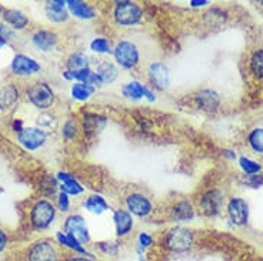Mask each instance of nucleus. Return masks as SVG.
Masks as SVG:
<instances>
[{"instance_id": "obj_1", "label": "nucleus", "mask_w": 263, "mask_h": 261, "mask_svg": "<svg viewBox=\"0 0 263 261\" xmlns=\"http://www.w3.org/2000/svg\"><path fill=\"white\" fill-rule=\"evenodd\" d=\"M192 244H193V235L189 230L183 227L172 229L166 237V246L175 253L187 251L192 247Z\"/></svg>"}, {"instance_id": "obj_2", "label": "nucleus", "mask_w": 263, "mask_h": 261, "mask_svg": "<svg viewBox=\"0 0 263 261\" xmlns=\"http://www.w3.org/2000/svg\"><path fill=\"white\" fill-rule=\"evenodd\" d=\"M115 19L123 26L136 25L142 19V10L133 2H119L115 9Z\"/></svg>"}, {"instance_id": "obj_3", "label": "nucleus", "mask_w": 263, "mask_h": 261, "mask_svg": "<svg viewBox=\"0 0 263 261\" xmlns=\"http://www.w3.org/2000/svg\"><path fill=\"white\" fill-rule=\"evenodd\" d=\"M115 59L125 69H133L139 63V50L130 42H120L115 47Z\"/></svg>"}, {"instance_id": "obj_4", "label": "nucleus", "mask_w": 263, "mask_h": 261, "mask_svg": "<svg viewBox=\"0 0 263 261\" xmlns=\"http://www.w3.org/2000/svg\"><path fill=\"white\" fill-rule=\"evenodd\" d=\"M54 213L56 210L53 207L52 203L42 200L34 204V207L32 210V224L36 229H46L47 226L53 222L54 218Z\"/></svg>"}, {"instance_id": "obj_5", "label": "nucleus", "mask_w": 263, "mask_h": 261, "mask_svg": "<svg viewBox=\"0 0 263 261\" xmlns=\"http://www.w3.org/2000/svg\"><path fill=\"white\" fill-rule=\"evenodd\" d=\"M29 98L32 100V103L39 109H49L54 102V94L53 90L46 85V83H34L29 89Z\"/></svg>"}, {"instance_id": "obj_6", "label": "nucleus", "mask_w": 263, "mask_h": 261, "mask_svg": "<svg viewBox=\"0 0 263 261\" xmlns=\"http://www.w3.org/2000/svg\"><path fill=\"white\" fill-rule=\"evenodd\" d=\"M66 234L72 235L82 244L90 242V235L89 230L86 227L85 218L82 215H70L65 223Z\"/></svg>"}, {"instance_id": "obj_7", "label": "nucleus", "mask_w": 263, "mask_h": 261, "mask_svg": "<svg viewBox=\"0 0 263 261\" xmlns=\"http://www.w3.org/2000/svg\"><path fill=\"white\" fill-rule=\"evenodd\" d=\"M228 213H229L230 220L233 222V224L245 226L249 218V206L243 198L235 197L228 204Z\"/></svg>"}, {"instance_id": "obj_8", "label": "nucleus", "mask_w": 263, "mask_h": 261, "mask_svg": "<svg viewBox=\"0 0 263 261\" xmlns=\"http://www.w3.org/2000/svg\"><path fill=\"white\" fill-rule=\"evenodd\" d=\"M19 142L29 150H36L46 142V133L34 127L22 129L19 131Z\"/></svg>"}, {"instance_id": "obj_9", "label": "nucleus", "mask_w": 263, "mask_h": 261, "mask_svg": "<svg viewBox=\"0 0 263 261\" xmlns=\"http://www.w3.org/2000/svg\"><path fill=\"white\" fill-rule=\"evenodd\" d=\"M149 78L151 83L159 90H164L167 89V86L171 83V74H169V69L160 63V62H155L149 66Z\"/></svg>"}, {"instance_id": "obj_10", "label": "nucleus", "mask_w": 263, "mask_h": 261, "mask_svg": "<svg viewBox=\"0 0 263 261\" xmlns=\"http://www.w3.org/2000/svg\"><path fill=\"white\" fill-rule=\"evenodd\" d=\"M200 206H202V209H203L204 214H219L220 210H222V206H223V194H222L219 190H211V191H208V193L202 197Z\"/></svg>"}, {"instance_id": "obj_11", "label": "nucleus", "mask_w": 263, "mask_h": 261, "mask_svg": "<svg viewBox=\"0 0 263 261\" xmlns=\"http://www.w3.org/2000/svg\"><path fill=\"white\" fill-rule=\"evenodd\" d=\"M12 70L17 76H29V74L39 72L40 65L32 57H27L25 54H17L12 63Z\"/></svg>"}, {"instance_id": "obj_12", "label": "nucleus", "mask_w": 263, "mask_h": 261, "mask_svg": "<svg viewBox=\"0 0 263 261\" xmlns=\"http://www.w3.org/2000/svg\"><path fill=\"white\" fill-rule=\"evenodd\" d=\"M127 209L130 210V213L139 215V217H146L151 214L152 204L149 198L142 194H130L126 198Z\"/></svg>"}, {"instance_id": "obj_13", "label": "nucleus", "mask_w": 263, "mask_h": 261, "mask_svg": "<svg viewBox=\"0 0 263 261\" xmlns=\"http://www.w3.org/2000/svg\"><path fill=\"white\" fill-rule=\"evenodd\" d=\"M85 70H89L87 56L83 53H73L72 56L67 59V70L63 74H65L66 78L72 80L74 74H79Z\"/></svg>"}, {"instance_id": "obj_14", "label": "nucleus", "mask_w": 263, "mask_h": 261, "mask_svg": "<svg viewBox=\"0 0 263 261\" xmlns=\"http://www.w3.org/2000/svg\"><path fill=\"white\" fill-rule=\"evenodd\" d=\"M29 258L30 261H56L58 254H56V250L52 246V243L40 242L34 244Z\"/></svg>"}, {"instance_id": "obj_15", "label": "nucleus", "mask_w": 263, "mask_h": 261, "mask_svg": "<svg viewBox=\"0 0 263 261\" xmlns=\"http://www.w3.org/2000/svg\"><path fill=\"white\" fill-rule=\"evenodd\" d=\"M122 92H123V94H125L126 97L132 98V100H139V98L142 97L149 98L151 102L155 100L153 93H152L147 87L140 85L139 82H130V83H127L126 86H123Z\"/></svg>"}, {"instance_id": "obj_16", "label": "nucleus", "mask_w": 263, "mask_h": 261, "mask_svg": "<svg viewBox=\"0 0 263 261\" xmlns=\"http://www.w3.org/2000/svg\"><path fill=\"white\" fill-rule=\"evenodd\" d=\"M113 220H115V226H116V233L120 237H123L126 235L133 227V218H132V214L129 211H126V210H118L116 213H115V217H113Z\"/></svg>"}, {"instance_id": "obj_17", "label": "nucleus", "mask_w": 263, "mask_h": 261, "mask_svg": "<svg viewBox=\"0 0 263 261\" xmlns=\"http://www.w3.org/2000/svg\"><path fill=\"white\" fill-rule=\"evenodd\" d=\"M33 43H34V46L39 47L40 50L50 52L53 47L56 46V43H58V36L52 32L42 30V32H37L33 36Z\"/></svg>"}, {"instance_id": "obj_18", "label": "nucleus", "mask_w": 263, "mask_h": 261, "mask_svg": "<svg viewBox=\"0 0 263 261\" xmlns=\"http://www.w3.org/2000/svg\"><path fill=\"white\" fill-rule=\"evenodd\" d=\"M47 17L53 22H65L67 20V10H66V2L62 0H53L46 3Z\"/></svg>"}, {"instance_id": "obj_19", "label": "nucleus", "mask_w": 263, "mask_h": 261, "mask_svg": "<svg viewBox=\"0 0 263 261\" xmlns=\"http://www.w3.org/2000/svg\"><path fill=\"white\" fill-rule=\"evenodd\" d=\"M66 5L69 7L70 13L73 16H76L78 19H93L95 17V10L89 5H86L83 2H79V0H69L66 2Z\"/></svg>"}, {"instance_id": "obj_20", "label": "nucleus", "mask_w": 263, "mask_h": 261, "mask_svg": "<svg viewBox=\"0 0 263 261\" xmlns=\"http://www.w3.org/2000/svg\"><path fill=\"white\" fill-rule=\"evenodd\" d=\"M196 102L199 107L203 110H216L217 106H219V96L212 90H202L196 96Z\"/></svg>"}, {"instance_id": "obj_21", "label": "nucleus", "mask_w": 263, "mask_h": 261, "mask_svg": "<svg viewBox=\"0 0 263 261\" xmlns=\"http://www.w3.org/2000/svg\"><path fill=\"white\" fill-rule=\"evenodd\" d=\"M19 98V90L13 85H7L0 89V109L6 110Z\"/></svg>"}, {"instance_id": "obj_22", "label": "nucleus", "mask_w": 263, "mask_h": 261, "mask_svg": "<svg viewBox=\"0 0 263 261\" xmlns=\"http://www.w3.org/2000/svg\"><path fill=\"white\" fill-rule=\"evenodd\" d=\"M96 76L100 78V82H102V85H106V83H112L113 80L116 78L118 76V70H116V67L112 65V63H109V62H102V63H99L98 67H96Z\"/></svg>"}, {"instance_id": "obj_23", "label": "nucleus", "mask_w": 263, "mask_h": 261, "mask_svg": "<svg viewBox=\"0 0 263 261\" xmlns=\"http://www.w3.org/2000/svg\"><path fill=\"white\" fill-rule=\"evenodd\" d=\"M58 178L62 183V191H65L66 194H74L76 196V194H80L83 191V187L74 180V177L67 174V173H59Z\"/></svg>"}, {"instance_id": "obj_24", "label": "nucleus", "mask_w": 263, "mask_h": 261, "mask_svg": "<svg viewBox=\"0 0 263 261\" xmlns=\"http://www.w3.org/2000/svg\"><path fill=\"white\" fill-rule=\"evenodd\" d=\"M5 20L9 25H12L14 29H23L29 23V19L19 10H6L5 12Z\"/></svg>"}, {"instance_id": "obj_25", "label": "nucleus", "mask_w": 263, "mask_h": 261, "mask_svg": "<svg viewBox=\"0 0 263 261\" xmlns=\"http://www.w3.org/2000/svg\"><path fill=\"white\" fill-rule=\"evenodd\" d=\"M173 215H175V218H178V220L187 222V220L193 218L195 211H193V207H192L191 203L182 202L179 203L178 206H175V209H173Z\"/></svg>"}, {"instance_id": "obj_26", "label": "nucleus", "mask_w": 263, "mask_h": 261, "mask_svg": "<svg viewBox=\"0 0 263 261\" xmlns=\"http://www.w3.org/2000/svg\"><path fill=\"white\" fill-rule=\"evenodd\" d=\"M86 209L90 213H95V214H102L103 211L109 209V206H107V203L105 202L103 197L90 196L86 202Z\"/></svg>"}, {"instance_id": "obj_27", "label": "nucleus", "mask_w": 263, "mask_h": 261, "mask_svg": "<svg viewBox=\"0 0 263 261\" xmlns=\"http://www.w3.org/2000/svg\"><path fill=\"white\" fill-rule=\"evenodd\" d=\"M93 93H95V87L85 85V83H76L72 87V97L80 100V102H85L87 98L92 97Z\"/></svg>"}, {"instance_id": "obj_28", "label": "nucleus", "mask_w": 263, "mask_h": 261, "mask_svg": "<svg viewBox=\"0 0 263 261\" xmlns=\"http://www.w3.org/2000/svg\"><path fill=\"white\" fill-rule=\"evenodd\" d=\"M105 126V118L99 117L96 114H89L85 117V131L87 134L98 133L103 129Z\"/></svg>"}, {"instance_id": "obj_29", "label": "nucleus", "mask_w": 263, "mask_h": 261, "mask_svg": "<svg viewBox=\"0 0 263 261\" xmlns=\"http://www.w3.org/2000/svg\"><path fill=\"white\" fill-rule=\"evenodd\" d=\"M58 240H59L60 244H63L66 247L72 248L74 251H78V253H82V254H85L86 250L83 248V244L79 243L74 237L72 235L66 234V233H58Z\"/></svg>"}, {"instance_id": "obj_30", "label": "nucleus", "mask_w": 263, "mask_h": 261, "mask_svg": "<svg viewBox=\"0 0 263 261\" xmlns=\"http://www.w3.org/2000/svg\"><path fill=\"white\" fill-rule=\"evenodd\" d=\"M250 70L256 77H263V49L253 53L250 59Z\"/></svg>"}, {"instance_id": "obj_31", "label": "nucleus", "mask_w": 263, "mask_h": 261, "mask_svg": "<svg viewBox=\"0 0 263 261\" xmlns=\"http://www.w3.org/2000/svg\"><path fill=\"white\" fill-rule=\"evenodd\" d=\"M249 144L256 153H263V129H255L250 133Z\"/></svg>"}, {"instance_id": "obj_32", "label": "nucleus", "mask_w": 263, "mask_h": 261, "mask_svg": "<svg viewBox=\"0 0 263 261\" xmlns=\"http://www.w3.org/2000/svg\"><path fill=\"white\" fill-rule=\"evenodd\" d=\"M239 164H240V167H242L245 173H248V174H257L262 170L260 164L250 160V158H246V157H240Z\"/></svg>"}, {"instance_id": "obj_33", "label": "nucleus", "mask_w": 263, "mask_h": 261, "mask_svg": "<svg viewBox=\"0 0 263 261\" xmlns=\"http://www.w3.org/2000/svg\"><path fill=\"white\" fill-rule=\"evenodd\" d=\"M90 49H92L95 53H102V54H105V53H110V43H109V40L103 39V37H98V39H95L90 43Z\"/></svg>"}, {"instance_id": "obj_34", "label": "nucleus", "mask_w": 263, "mask_h": 261, "mask_svg": "<svg viewBox=\"0 0 263 261\" xmlns=\"http://www.w3.org/2000/svg\"><path fill=\"white\" fill-rule=\"evenodd\" d=\"M42 190L46 193V194H53L54 190H56V180L53 177H45L43 183H42Z\"/></svg>"}, {"instance_id": "obj_35", "label": "nucleus", "mask_w": 263, "mask_h": 261, "mask_svg": "<svg viewBox=\"0 0 263 261\" xmlns=\"http://www.w3.org/2000/svg\"><path fill=\"white\" fill-rule=\"evenodd\" d=\"M63 134H65L66 138H72L74 134H76V123L73 120H69L67 123L65 124V130H63Z\"/></svg>"}, {"instance_id": "obj_36", "label": "nucleus", "mask_w": 263, "mask_h": 261, "mask_svg": "<svg viewBox=\"0 0 263 261\" xmlns=\"http://www.w3.org/2000/svg\"><path fill=\"white\" fill-rule=\"evenodd\" d=\"M58 206L62 211H67L69 210V198L65 191H62L59 196H58Z\"/></svg>"}, {"instance_id": "obj_37", "label": "nucleus", "mask_w": 263, "mask_h": 261, "mask_svg": "<svg viewBox=\"0 0 263 261\" xmlns=\"http://www.w3.org/2000/svg\"><path fill=\"white\" fill-rule=\"evenodd\" d=\"M139 243H140L142 247H149L152 244V237L149 234H146V233H142L139 235Z\"/></svg>"}, {"instance_id": "obj_38", "label": "nucleus", "mask_w": 263, "mask_h": 261, "mask_svg": "<svg viewBox=\"0 0 263 261\" xmlns=\"http://www.w3.org/2000/svg\"><path fill=\"white\" fill-rule=\"evenodd\" d=\"M0 36H2L5 40H7V37H10V36H12V32H10L6 26L0 25Z\"/></svg>"}, {"instance_id": "obj_39", "label": "nucleus", "mask_w": 263, "mask_h": 261, "mask_svg": "<svg viewBox=\"0 0 263 261\" xmlns=\"http://www.w3.org/2000/svg\"><path fill=\"white\" fill-rule=\"evenodd\" d=\"M6 244H7V237L6 234L0 230V251L3 250V248L6 247Z\"/></svg>"}, {"instance_id": "obj_40", "label": "nucleus", "mask_w": 263, "mask_h": 261, "mask_svg": "<svg viewBox=\"0 0 263 261\" xmlns=\"http://www.w3.org/2000/svg\"><path fill=\"white\" fill-rule=\"evenodd\" d=\"M192 6H203V5H208V2H192Z\"/></svg>"}, {"instance_id": "obj_41", "label": "nucleus", "mask_w": 263, "mask_h": 261, "mask_svg": "<svg viewBox=\"0 0 263 261\" xmlns=\"http://www.w3.org/2000/svg\"><path fill=\"white\" fill-rule=\"evenodd\" d=\"M69 261H92V260H87V258H82V257H76V258H70Z\"/></svg>"}, {"instance_id": "obj_42", "label": "nucleus", "mask_w": 263, "mask_h": 261, "mask_svg": "<svg viewBox=\"0 0 263 261\" xmlns=\"http://www.w3.org/2000/svg\"><path fill=\"white\" fill-rule=\"evenodd\" d=\"M5 45H6V40H5L3 37H2V36H0V47H3Z\"/></svg>"}, {"instance_id": "obj_43", "label": "nucleus", "mask_w": 263, "mask_h": 261, "mask_svg": "<svg viewBox=\"0 0 263 261\" xmlns=\"http://www.w3.org/2000/svg\"><path fill=\"white\" fill-rule=\"evenodd\" d=\"M0 10H2V7H0Z\"/></svg>"}, {"instance_id": "obj_44", "label": "nucleus", "mask_w": 263, "mask_h": 261, "mask_svg": "<svg viewBox=\"0 0 263 261\" xmlns=\"http://www.w3.org/2000/svg\"><path fill=\"white\" fill-rule=\"evenodd\" d=\"M140 261H143V260H140Z\"/></svg>"}]
</instances>
